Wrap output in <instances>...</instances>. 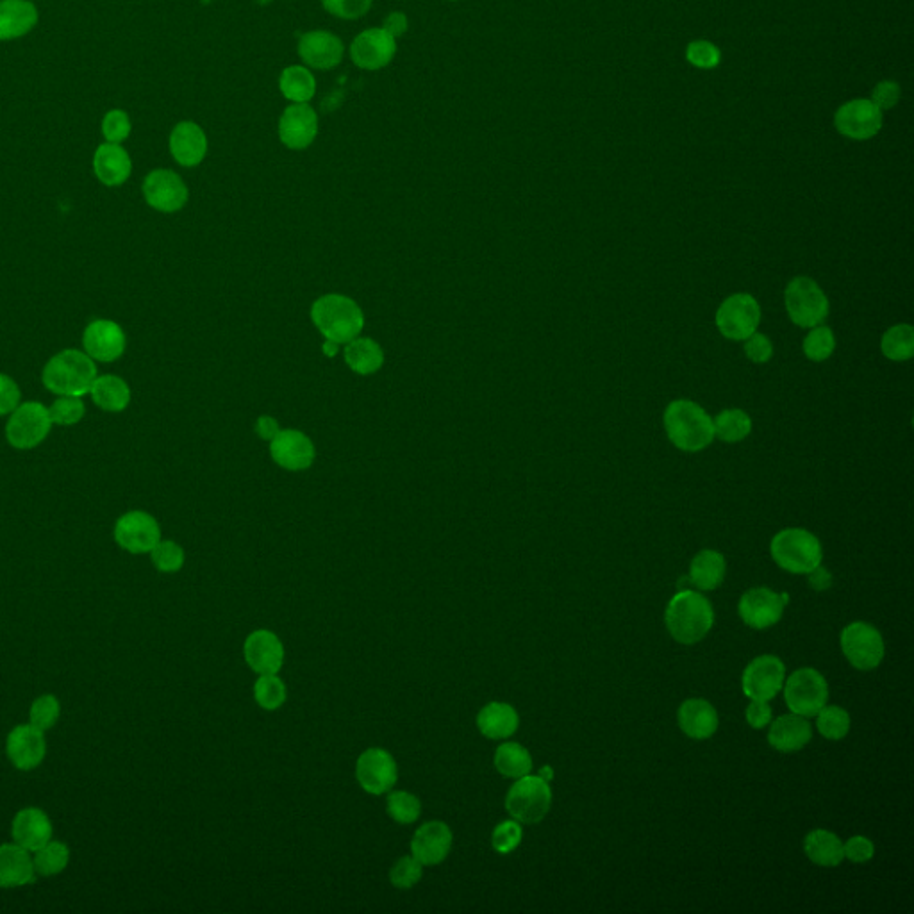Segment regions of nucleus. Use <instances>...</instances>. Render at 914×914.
<instances>
[{
  "label": "nucleus",
  "instance_id": "f257e3e1",
  "mask_svg": "<svg viewBox=\"0 0 914 914\" xmlns=\"http://www.w3.org/2000/svg\"><path fill=\"white\" fill-rule=\"evenodd\" d=\"M666 627L675 641L695 645L704 640L715 624L711 602L697 591L682 590L666 607Z\"/></svg>",
  "mask_w": 914,
  "mask_h": 914
},
{
  "label": "nucleus",
  "instance_id": "f03ea898",
  "mask_svg": "<svg viewBox=\"0 0 914 914\" xmlns=\"http://www.w3.org/2000/svg\"><path fill=\"white\" fill-rule=\"evenodd\" d=\"M311 320L325 340L334 343H349L363 333L365 315L354 300L329 293L315 300L311 306Z\"/></svg>",
  "mask_w": 914,
  "mask_h": 914
},
{
  "label": "nucleus",
  "instance_id": "7ed1b4c3",
  "mask_svg": "<svg viewBox=\"0 0 914 914\" xmlns=\"http://www.w3.org/2000/svg\"><path fill=\"white\" fill-rule=\"evenodd\" d=\"M665 427L670 441L684 452L704 450L715 440L713 418L691 400H675L666 408Z\"/></svg>",
  "mask_w": 914,
  "mask_h": 914
},
{
  "label": "nucleus",
  "instance_id": "20e7f679",
  "mask_svg": "<svg viewBox=\"0 0 914 914\" xmlns=\"http://www.w3.org/2000/svg\"><path fill=\"white\" fill-rule=\"evenodd\" d=\"M43 384L56 395L83 397L97 379V366L81 350L67 349L56 354L43 368Z\"/></svg>",
  "mask_w": 914,
  "mask_h": 914
},
{
  "label": "nucleus",
  "instance_id": "39448f33",
  "mask_svg": "<svg viewBox=\"0 0 914 914\" xmlns=\"http://www.w3.org/2000/svg\"><path fill=\"white\" fill-rule=\"evenodd\" d=\"M773 561L790 574H809L822 563V545L806 529H784L773 536Z\"/></svg>",
  "mask_w": 914,
  "mask_h": 914
},
{
  "label": "nucleus",
  "instance_id": "423d86ee",
  "mask_svg": "<svg viewBox=\"0 0 914 914\" xmlns=\"http://www.w3.org/2000/svg\"><path fill=\"white\" fill-rule=\"evenodd\" d=\"M552 791L540 775H524L507 793L506 809L516 822L538 823L549 813Z\"/></svg>",
  "mask_w": 914,
  "mask_h": 914
},
{
  "label": "nucleus",
  "instance_id": "0eeeda50",
  "mask_svg": "<svg viewBox=\"0 0 914 914\" xmlns=\"http://www.w3.org/2000/svg\"><path fill=\"white\" fill-rule=\"evenodd\" d=\"M784 302L791 322L806 329L822 324L829 315V300L809 277H795L786 288Z\"/></svg>",
  "mask_w": 914,
  "mask_h": 914
},
{
  "label": "nucleus",
  "instance_id": "6e6552de",
  "mask_svg": "<svg viewBox=\"0 0 914 914\" xmlns=\"http://www.w3.org/2000/svg\"><path fill=\"white\" fill-rule=\"evenodd\" d=\"M784 700L791 713L811 718L818 715V711L827 704L829 686L820 672L813 668H800L786 681Z\"/></svg>",
  "mask_w": 914,
  "mask_h": 914
},
{
  "label": "nucleus",
  "instance_id": "1a4fd4ad",
  "mask_svg": "<svg viewBox=\"0 0 914 914\" xmlns=\"http://www.w3.org/2000/svg\"><path fill=\"white\" fill-rule=\"evenodd\" d=\"M50 427L49 409L40 402H25L11 413L6 425V438L15 449L31 450L49 436Z\"/></svg>",
  "mask_w": 914,
  "mask_h": 914
},
{
  "label": "nucleus",
  "instance_id": "9d476101",
  "mask_svg": "<svg viewBox=\"0 0 914 914\" xmlns=\"http://www.w3.org/2000/svg\"><path fill=\"white\" fill-rule=\"evenodd\" d=\"M761 309L757 300L748 293H736L722 302L716 311V325L720 333L734 341H745L757 333Z\"/></svg>",
  "mask_w": 914,
  "mask_h": 914
},
{
  "label": "nucleus",
  "instance_id": "9b49d317",
  "mask_svg": "<svg viewBox=\"0 0 914 914\" xmlns=\"http://www.w3.org/2000/svg\"><path fill=\"white\" fill-rule=\"evenodd\" d=\"M841 649L857 670H873L881 665L884 657V640L881 632L865 622L850 624L841 632Z\"/></svg>",
  "mask_w": 914,
  "mask_h": 914
},
{
  "label": "nucleus",
  "instance_id": "f8f14e48",
  "mask_svg": "<svg viewBox=\"0 0 914 914\" xmlns=\"http://www.w3.org/2000/svg\"><path fill=\"white\" fill-rule=\"evenodd\" d=\"M115 541L131 554H147L161 541V527L145 511H129L115 524Z\"/></svg>",
  "mask_w": 914,
  "mask_h": 914
},
{
  "label": "nucleus",
  "instance_id": "ddd939ff",
  "mask_svg": "<svg viewBox=\"0 0 914 914\" xmlns=\"http://www.w3.org/2000/svg\"><path fill=\"white\" fill-rule=\"evenodd\" d=\"M397 54V40L384 29H366L350 45V58L363 70L375 72L388 67Z\"/></svg>",
  "mask_w": 914,
  "mask_h": 914
},
{
  "label": "nucleus",
  "instance_id": "4468645a",
  "mask_svg": "<svg viewBox=\"0 0 914 914\" xmlns=\"http://www.w3.org/2000/svg\"><path fill=\"white\" fill-rule=\"evenodd\" d=\"M786 666L779 657L759 656L743 672V693L750 700H772L784 686Z\"/></svg>",
  "mask_w": 914,
  "mask_h": 914
},
{
  "label": "nucleus",
  "instance_id": "2eb2a0df",
  "mask_svg": "<svg viewBox=\"0 0 914 914\" xmlns=\"http://www.w3.org/2000/svg\"><path fill=\"white\" fill-rule=\"evenodd\" d=\"M788 599V593L779 595L768 588H752L740 599L741 620L752 629H768L781 620Z\"/></svg>",
  "mask_w": 914,
  "mask_h": 914
},
{
  "label": "nucleus",
  "instance_id": "dca6fc26",
  "mask_svg": "<svg viewBox=\"0 0 914 914\" xmlns=\"http://www.w3.org/2000/svg\"><path fill=\"white\" fill-rule=\"evenodd\" d=\"M356 777L361 788L370 795H383L395 786L399 772L390 752L383 748H370L363 752L356 765Z\"/></svg>",
  "mask_w": 914,
  "mask_h": 914
},
{
  "label": "nucleus",
  "instance_id": "f3484780",
  "mask_svg": "<svg viewBox=\"0 0 914 914\" xmlns=\"http://www.w3.org/2000/svg\"><path fill=\"white\" fill-rule=\"evenodd\" d=\"M143 195L150 208L161 213H175L188 202V188L172 170H154L145 177Z\"/></svg>",
  "mask_w": 914,
  "mask_h": 914
},
{
  "label": "nucleus",
  "instance_id": "a211bd4d",
  "mask_svg": "<svg viewBox=\"0 0 914 914\" xmlns=\"http://www.w3.org/2000/svg\"><path fill=\"white\" fill-rule=\"evenodd\" d=\"M836 129L852 140H868L881 131L882 111L872 100H850L834 117Z\"/></svg>",
  "mask_w": 914,
  "mask_h": 914
},
{
  "label": "nucleus",
  "instance_id": "6ab92c4d",
  "mask_svg": "<svg viewBox=\"0 0 914 914\" xmlns=\"http://www.w3.org/2000/svg\"><path fill=\"white\" fill-rule=\"evenodd\" d=\"M6 754H8L11 765L22 772H31L34 768H38L47 756V741H45L43 731L34 727L33 723L17 725L13 731L9 732Z\"/></svg>",
  "mask_w": 914,
  "mask_h": 914
},
{
  "label": "nucleus",
  "instance_id": "aec40b11",
  "mask_svg": "<svg viewBox=\"0 0 914 914\" xmlns=\"http://www.w3.org/2000/svg\"><path fill=\"white\" fill-rule=\"evenodd\" d=\"M318 136V115L304 104H291L279 120V138L291 150L308 149Z\"/></svg>",
  "mask_w": 914,
  "mask_h": 914
},
{
  "label": "nucleus",
  "instance_id": "412c9836",
  "mask_svg": "<svg viewBox=\"0 0 914 914\" xmlns=\"http://www.w3.org/2000/svg\"><path fill=\"white\" fill-rule=\"evenodd\" d=\"M124 329L113 320H93L92 324L84 329L83 347L86 354L92 359L111 363L122 358L125 352Z\"/></svg>",
  "mask_w": 914,
  "mask_h": 914
},
{
  "label": "nucleus",
  "instance_id": "4be33fe9",
  "mask_svg": "<svg viewBox=\"0 0 914 914\" xmlns=\"http://www.w3.org/2000/svg\"><path fill=\"white\" fill-rule=\"evenodd\" d=\"M270 454L277 465L290 470V472H300L308 470L309 466L315 461L316 450L313 441L300 431L293 429H284L275 434L274 440L270 443Z\"/></svg>",
  "mask_w": 914,
  "mask_h": 914
},
{
  "label": "nucleus",
  "instance_id": "5701e85b",
  "mask_svg": "<svg viewBox=\"0 0 914 914\" xmlns=\"http://www.w3.org/2000/svg\"><path fill=\"white\" fill-rule=\"evenodd\" d=\"M247 665L259 675L277 674L284 663V647L274 632L259 629L250 634L243 647Z\"/></svg>",
  "mask_w": 914,
  "mask_h": 914
},
{
  "label": "nucleus",
  "instance_id": "b1692460",
  "mask_svg": "<svg viewBox=\"0 0 914 914\" xmlns=\"http://www.w3.org/2000/svg\"><path fill=\"white\" fill-rule=\"evenodd\" d=\"M343 42L329 31H309L299 40V56L308 67L316 70H331L338 67L343 59Z\"/></svg>",
  "mask_w": 914,
  "mask_h": 914
},
{
  "label": "nucleus",
  "instance_id": "393cba45",
  "mask_svg": "<svg viewBox=\"0 0 914 914\" xmlns=\"http://www.w3.org/2000/svg\"><path fill=\"white\" fill-rule=\"evenodd\" d=\"M452 848V831L443 822L424 823L413 836L411 852L424 866L440 865Z\"/></svg>",
  "mask_w": 914,
  "mask_h": 914
},
{
  "label": "nucleus",
  "instance_id": "a878e982",
  "mask_svg": "<svg viewBox=\"0 0 914 914\" xmlns=\"http://www.w3.org/2000/svg\"><path fill=\"white\" fill-rule=\"evenodd\" d=\"M11 836L20 847L36 852L52 840V822L42 809L25 807L13 818Z\"/></svg>",
  "mask_w": 914,
  "mask_h": 914
},
{
  "label": "nucleus",
  "instance_id": "bb28decb",
  "mask_svg": "<svg viewBox=\"0 0 914 914\" xmlns=\"http://www.w3.org/2000/svg\"><path fill=\"white\" fill-rule=\"evenodd\" d=\"M170 152L183 167H197L208 154V136L195 122H181L170 134Z\"/></svg>",
  "mask_w": 914,
  "mask_h": 914
},
{
  "label": "nucleus",
  "instance_id": "cd10ccee",
  "mask_svg": "<svg viewBox=\"0 0 914 914\" xmlns=\"http://www.w3.org/2000/svg\"><path fill=\"white\" fill-rule=\"evenodd\" d=\"M33 857L31 852L17 843L0 845V888H20L34 881Z\"/></svg>",
  "mask_w": 914,
  "mask_h": 914
},
{
  "label": "nucleus",
  "instance_id": "c85d7f7f",
  "mask_svg": "<svg viewBox=\"0 0 914 914\" xmlns=\"http://www.w3.org/2000/svg\"><path fill=\"white\" fill-rule=\"evenodd\" d=\"M93 170L100 183L106 186H120L133 172V163L124 147H120L118 143H104L95 150Z\"/></svg>",
  "mask_w": 914,
  "mask_h": 914
},
{
  "label": "nucleus",
  "instance_id": "c756f323",
  "mask_svg": "<svg viewBox=\"0 0 914 914\" xmlns=\"http://www.w3.org/2000/svg\"><path fill=\"white\" fill-rule=\"evenodd\" d=\"M679 725L693 740H707L718 729V713L707 700L690 698L679 707Z\"/></svg>",
  "mask_w": 914,
  "mask_h": 914
},
{
  "label": "nucleus",
  "instance_id": "7c9ffc66",
  "mask_svg": "<svg viewBox=\"0 0 914 914\" xmlns=\"http://www.w3.org/2000/svg\"><path fill=\"white\" fill-rule=\"evenodd\" d=\"M38 9L31 0H0V40H15L33 31Z\"/></svg>",
  "mask_w": 914,
  "mask_h": 914
},
{
  "label": "nucleus",
  "instance_id": "2f4dec72",
  "mask_svg": "<svg viewBox=\"0 0 914 914\" xmlns=\"http://www.w3.org/2000/svg\"><path fill=\"white\" fill-rule=\"evenodd\" d=\"M813 731L804 716L784 715L772 723L768 731V741L773 748L781 752H797L811 741Z\"/></svg>",
  "mask_w": 914,
  "mask_h": 914
},
{
  "label": "nucleus",
  "instance_id": "473e14b6",
  "mask_svg": "<svg viewBox=\"0 0 914 914\" xmlns=\"http://www.w3.org/2000/svg\"><path fill=\"white\" fill-rule=\"evenodd\" d=\"M518 713L515 707L502 702H491L481 709L477 716V727L482 736L490 740H506L515 734L518 729Z\"/></svg>",
  "mask_w": 914,
  "mask_h": 914
},
{
  "label": "nucleus",
  "instance_id": "72a5a7b5",
  "mask_svg": "<svg viewBox=\"0 0 914 914\" xmlns=\"http://www.w3.org/2000/svg\"><path fill=\"white\" fill-rule=\"evenodd\" d=\"M92 399L109 413L124 411L131 402V388L118 375H100L92 384Z\"/></svg>",
  "mask_w": 914,
  "mask_h": 914
},
{
  "label": "nucleus",
  "instance_id": "f704fd0d",
  "mask_svg": "<svg viewBox=\"0 0 914 914\" xmlns=\"http://www.w3.org/2000/svg\"><path fill=\"white\" fill-rule=\"evenodd\" d=\"M345 363L356 374L372 375L381 370L384 363V352L377 341L358 336L349 341L345 347Z\"/></svg>",
  "mask_w": 914,
  "mask_h": 914
},
{
  "label": "nucleus",
  "instance_id": "c9c22d12",
  "mask_svg": "<svg viewBox=\"0 0 914 914\" xmlns=\"http://www.w3.org/2000/svg\"><path fill=\"white\" fill-rule=\"evenodd\" d=\"M725 579V559L716 550H702L693 557L690 582L698 590H716Z\"/></svg>",
  "mask_w": 914,
  "mask_h": 914
},
{
  "label": "nucleus",
  "instance_id": "e433bc0d",
  "mask_svg": "<svg viewBox=\"0 0 914 914\" xmlns=\"http://www.w3.org/2000/svg\"><path fill=\"white\" fill-rule=\"evenodd\" d=\"M807 857L820 866H838L845 859L843 843L836 834L829 831L809 832L804 841Z\"/></svg>",
  "mask_w": 914,
  "mask_h": 914
},
{
  "label": "nucleus",
  "instance_id": "4c0bfd02",
  "mask_svg": "<svg viewBox=\"0 0 914 914\" xmlns=\"http://www.w3.org/2000/svg\"><path fill=\"white\" fill-rule=\"evenodd\" d=\"M279 90L293 104L309 102L316 93L315 75L300 65L284 68L283 74L279 77Z\"/></svg>",
  "mask_w": 914,
  "mask_h": 914
},
{
  "label": "nucleus",
  "instance_id": "58836bf2",
  "mask_svg": "<svg viewBox=\"0 0 914 914\" xmlns=\"http://www.w3.org/2000/svg\"><path fill=\"white\" fill-rule=\"evenodd\" d=\"M495 768L509 779H520L532 770L531 754L518 743H502L495 752Z\"/></svg>",
  "mask_w": 914,
  "mask_h": 914
},
{
  "label": "nucleus",
  "instance_id": "ea45409f",
  "mask_svg": "<svg viewBox=\"0 0 914 914\" xmlns=\"http://www.w3.org/2000/svg\"><path fill=\"white\" fill-rule=\"evenodd\" d=\"M34 870L42 877H54L65 872L70 863V848L63 841L50 840L45 847L34 852Z\"/></svg>",
  "mask_w": 914,
  "mask_h": 914
},
{
  "label": "nucleus",
  "instance_id": "a19ab883",
  "mask_svg": "<svg viewBox=\"0 0 914 914\" xmlns=\"http://www.w3.org/2000/svg\"><path fill=\"white\" fill-rule=\"evenodd\" d=\"M715 436L725 443H738L745 440L752 431L750 416L741 409H725L713 420Z\"/></svg>",
  "mask_w": 914,
  "mask_h": 914
},
{
  "label": "nucleus",
  "instance_id": "79ce46f5",
  "mask_svg": "<svg viewBox=\"0 0 914 914\" xmlns=\"http://www.w3.org/2000/svg\"><path fill=\"white\" fill-rule=\"evenodd\" d=\"M882 354L891 361H907L914 354V329L911 325H895L882 336Z\"/></svg>",
  "mask_w": 914,
  "mask_h": 914
},
{
  "label": "nucleus",
  "instance_id": "37998d69",
  "mask_svg": "<svg viewBox=\"0 0 914 914\" xmlns=\"http://www.w3.org/2000/svg\"><path fill=\"white\" fill-rule=\"evenodd\" d=\"M818 731L827 740H843L850 729V716L840 706H823L818 711Z\"/></svg>",
  "mask_w": 914,
  "mask_h": 914
},
{
  "label": "nucleus",
  "instance_id": "c03bdc74",
  "mask_svg": "<svg viewBox=\"0 0 914 914\" xmlns=\"http://www.w3.org/2000/svg\"><path fill=\"white\" fill-rule=\"evenodd\" d=\"M254 697L259 706L266 711H275L283 706L286 700V686L277 675H259L254 686Z\"/></svg>",
  "mask_w": 914,
  "mask_h": 914
},
{
  "label": "nucleus",
  "instance_id": "a18cd8bd",
  "mask_svg": "<svg viewBox=\"0 0 914 914\" xmlns=\"http://www.w3.org/2000/svg\"><path fill=\"white\" fill-rule=\"evenodd\" d=\"M386 807H388V815L395 822L402 823V825L416 822L420 818V813H422L420 800L415 795L408 793V791H393V793H390Z\"/></svg>",
  "mask_w": 914,
  "mask_h": 914
},
{
  "label": "nucleus",
  "instance_id": "49530a36",
  "mask_svg": "<svg viewBox=\"0 0 914 914\" xmlns=\"http://www.w3.org/2000/svg\"><path fill=\"white\" fill-rule=\"evenodd\" d=\"M152 565L163 574H175L184 566V550L175 541H159L154 549L150 550Z\"/></svg>",
  "mask_w": 914,
  "mask_h": 914
},
{
  "label": "nucleus",
  "instance_id": "de8ad7c7",
  "mask_svg": "<svg viewBox=\"0 0 914 914\" xmlns=\"http://www.w3.org/2000/svg\"><path fill=\"white\" fill-rule=\"evenodd\" d=\"M59 715H61V704H59L58 698L54 695H42V697L36 698L31 706L29 723H33L34 727H38L40 731H49L58 723Z\"/></svg>",
  "mask_w": 914,
  "mask_h": 914
},
{
  "label": "nucleus",
  "instance_id": "09e8293b",
  "mask_svg": "<svg viewBox=\"0 0 914 914\" xmlns=\"http://www.w3.org/2000/svg\"><path fill=\"white\" fill-rule=\"evenodd\" d=\"M836 349V340L829 327H813L804 340V354L811 361H825L832 356Z\"/></svg>",
  "mask_w": 914,
  "mask_h": 914
},
{
  "label": "nucleus",
  "instance_id": "8fccbe9b",
  "mask_svg": "<svg viewBox=\"0 0 914 914\" xmlns=\"http://www.w3.org/2000/svg\"><path fill=\"white\" fill-rule=\"evenodd\" d=\"M49 413L52 424L75 425L83 420L86 408L81 397L59 395V399L50 406Z\"/></svg>",
  "mask_w": 914,
  "mask_h": 914
},
{
  "label": "nucleus",
  "instance_id": "3c124183",
  "mask_svg": "<svg viewBox=\"0 0 914 914\" xmlns=\"http://www.w3.org/2000/svg\"><path fill=\"white\" fill-rule=\"evenodd\" d=\"M424 875V865L415 856L400 857L390 870V881L399 890H409Z\"/></svg>",
  "mask_w": 914,
  "mask_h": 914
},
{
  "label": "nucleus",
  "instance_id": "603ef678",
  "mask_svg": "<svg viewBox=\"0 0 914 914\" xmlns=\"http://www.w3.org/2000/svg\"><path fill=\"white\" fill-rule=\"evenodd\" d=\"M522 836H524L522 825L516 820H507V822L499 823L495 827L493 836H491V845L499 854H509L520 845Z\"/></svg>",
  "mask_w": 914,
  "mask_h": 914
},
{
  "label": "nucleus",
  "instance_id": "864d4df0",
  "mask_svg": "<svg viewBox=\"0 0 914 914\" xmlns=\"http://www.w3.org/2000/svg\"><path fill=\"white\" fill-rule=\"evenodd\" d=\"M102 134L108 143H122L131 134V120L122 109H111L102 120Z\"/></svg>",
  "mask_w": 914,
  "mask_h": 914
},
{
  "label": "nucleus",
  "instance_id": "5fc2aeb1",
  "mask_svg": "<svg viewBox=\"0 0 914 914\" xmlns=\"http://www.w3.org/2000/svg\"><path fill=\"white\" fill-rule=\"evenodd\" d=\"M325 11L343 20H358L372 8V0H322Z\"/></svg>",
  "mask_w": 914,
  "mask_h": 914
},
{
  "label": "nucleus",
  "instance_id": "6e6d98bb",
  "mask_svg": "<svg viewBox=\"0 0 914 914\" xmlns=\"http://www.w3.org/2000/svg\"><path fill=\"white\" fill-rule=\"evenodd\" d=\"M686 58H688L693 67L706 68L707 70V68L718 67L722 54H720V49L715 47L713 43L706 42V40H698V42L688 45Z\"/></svg>",
  "mask_w": 914,
  "mask_h": 914
},
{
  "label": "nucleus",
  "instance_id": "4d7b16f0",
  "mask_svg": "<svg viewBox=\"0 0 914 914\" xmlns=\"http://www.w3.org/2000/svg\"><path fill=\"white\" fill-rule=\"evenodd\" d=\"M745 354L752 363L763 365L773 356L772 341L765 334L754 333L745 340Z\"/></svg>",
  "mask_w": 914,
  "mask_h": 914
},
{
  "label": "nucleus",
  "instance_id": "13d9d810",
  "mask_svg": "<svg viewBox=\"0 0 914 914\" xmlns=\"http://www.w3.org/2000/svg\"><path fill=\"white\" fill-rule=\"evenodd\" d=\"M20 406V388L6 374H0V416L9 415Z\"/></svg>",
  "mask_w": 914,
  "mask_h": 914
},
{
  "label": "nucleus",
  "instance_id": "bf43d9fd",
  "mask_svg": "<svg viewBox=\"0 0 914 914\" xmlns=\"http://www.w3.org/2000/svg\"><path fill=\"white\" fill-rule=\"evenodd\" d=\"M843 852L852 863H866L872 859L875 847L865 836H854L843 845Z\"/></svg>",
  "mask_w": 914,
  "mask_h": 914
},
{
  "label": "nucleus",
  "instance_id": "052dcab7",
  "mask_svg": "<svg viewBox=\"0 0 914 914\" xmlns=\"http://www.w3.org/2000/svg\"><path fill=\"white\" fill-rule=\"evenodd\" d=\"M900 100V86L893 81H882L875 86L872 93V102L881 109H891L897 106Z\"/></svg>",
  "mask_w": 914,
  "mask_h": 914
},
{
  "label": "nucleus",
  "instance_id": "680f3d73",
  "mask_svg": "<svg viewBox=\"0 0 914 914\" xmlns=\"http://www.w3.org/2000/svg\"><path fill=\"white\" fill-rule=\"evenodd\" d=\"M747 722L754 729H763L772 722V707L766 700H752L747 707Z\"/></svg>",
  "mask_w": 914,
  "mask_h": 914
},
{
  "label": "nucleus",
  "instance_id": "e2e57ef3",
  "mask_svg": "<svg viewBox=\"0 0 914 914\" xmlns=\"http://www.w3.org/2000/svg\"><path fill=\"white\" fill-rule=\"evenodd\" d=\"M383 29L397 40L399 36L408 31V18L402 11H393L384 20Z\"/></svg>",
  "mask_w": 914,
  "mask_h": 914
},
{
  "label": "nucleus",
  "instance_id": "0e129e2a",
  "mask_svg": "<svg viewBox=\"0 0 914 914\" xmlns=\"http://www.w3.org/2000/svg\"><path fill=\"white\" fill-rule=\"evenodd\" d=\"M807 575H809V584L813 590L825 591L832 586V575L823 566H816Z\"/></svg>",
  "mask_w": 914,
  "mask_h": 914
},
{
  "label": "nucleus",
  "instance_id": "69168bd1",
  "mask_svg": "<svg viewBox=\"0 0 914 914\" xmlns=\"http://www.w3.org/2000/svg\"><path fill=\"white\" fill-rule=\"evenodd\" d=\"M279 424L272 416H259L256 422V433L261 440H274L275 434L279 433Z\"/></svg>",
  "mask_w": 914,
  "mask_h": 914
},
{
  "label": "nucleus",
  "instance_id": "338daca9",
  "mask_svg": "<svg viewBox=\"0 0 914 914\" xmlns=\"http://www.w3.org/2000/svg\"><path fill=\"white\" fill-rule=\"evenodd\" d=\"M324 354L327 358H334V356L338 354V343H334V341L331 340H325Z\"/></svg>",
  "mask_w": 914,
  "mask_h": 914
},
{
  "label": "nucleus",
  "instance_id": "774afa93",
  "mask_svg": "<svg viewBox=\"0 0 914 914\" xmlns=\"http://www.w3.org/2000/svg\"><path fill=\"white\" fill-rule=\"evenodd\" d=\"M540 777L541 779H545V781L549 782L550 779H552V768H550V766H545V768L541 770Z\"/></svg>",
  "mask_w": 914,
  "mask_h": 914
}]
</instances>
